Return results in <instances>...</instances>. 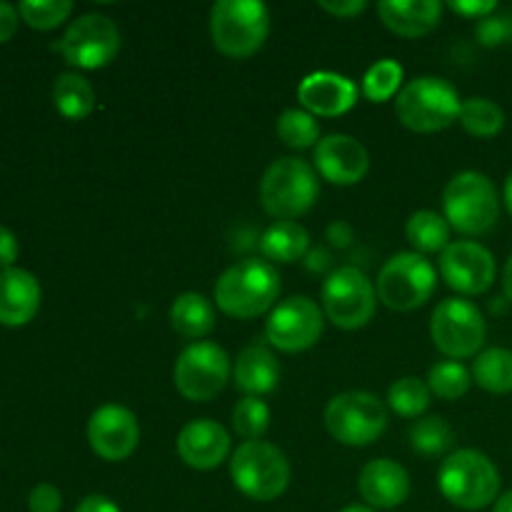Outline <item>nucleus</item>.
<instances>
[{
    "label": "nucleus",
    "mask_w": 512,
    "mask_h": 512,
    "mask_svg": "<svg viewBox=\"0 0 512 512\" xmlns=\"http://www.w3.org/2000/svg\"><path fill=\"white\" fill-rule=\"evenodd\" d=\"M213 295L215 305L230 318H258L275 308L280 295V275L268 260H240L220 275Z\"/></svg>",
    "instance_id": "1"
},
{
    "label": "nucleus",
    "mask_w": 512,
    "mask_h": 512,
    "mask_svg": "<svg viewBox=\"0 0 512 512\" xmlns=\"http://www.w3.org/2000/svg\"><path fill=\"white\" fill-rule=\"evenodd\" d=\"M440 493L460 510H483L500 498V473L493 460L473 448L450 453L438 473Z\"/></svg>",
    "instance_id": "2"
},
{
    "label": "nucleus",
    "mask_w": 512,
    "mask_h": 512,
    "mask_svg": "<svg viewBox=\"0 0 512 512\" xmlns=\"http://www.w3.org/2000/svg\"><path fill=\"white\" fill-rule=\"evenodd\" d=\"M270 35L268 5L260 0H218L210 8V38L223 55L250 58Z\"/></svg>",
    "instance_id": "3"
},
{
    "label": "nucleus",
    "mask_w": 512,
    "mask_h": 512,
    "mask_svg": "<svg viewBox=\"0 0 512 512\" xmlns=\"http://www.w3.org/2000/svg\"><path fill=\"white\" fill-rule=\"evenodd\" d=\"M458 90L438 75L410 80L395 98V115L405 128L415 133H438L460 118Z\"/></svg>",
    "instance_id": "4"
},
{
    "label": "nucleus",
    "mask_w": 512,
    "mask_h": 512,
    "mask_svg": "<svg viewBox=\"0 0 512 512\" xmlns=\"http://www.w3.org/2000/svg\"><path fill=\"white\" fill-rule=\"evenodd\" d=\"M318 195V173L300 158L275 160L260 180V203L275 220L300 218L313 208Z\"/></svg>",
    "instance_id": "5"
},
{
    "label": "nucleus",
    "mask_w": 512,
    "mask_h": 512,
    "mask_svg": "<svg viewBox=\"0 0 512 512\" xmlns=\"http://www.w3.org/2000/svg\"><path fill=\"white\" fill-rule=\"evenodd\" d=\"M443 210L450 228L463 235H483L500 218L498 190L488 175L463 170L445 185Z\"/></svg>",
    "instance_id": "6"
},
{
    "label": "nucleus",
    "mask_w": 512,
    "mask_h": 512,
    "mask_svg": "<svg viewBox=\"0 0 512 512\" xmlns=\"http://www.w3.org/2000/svg\"><path fill=\"white\" fill-rule=\"evenodd\" d=\"M230 478L245 498L270 503L288 490L290 460L273 443L250 440L240 445L230 458Z\"/></svg>",
    "instance_id": "7"
},
{
    "label": "nucleus",
    "mask_w": 512,
    "mask_h": 512,
    "mask_svg": "<svg viewBox=\"0 0 512 512\" xmlns=\"http://www.w3.org/2000/svg\"><path fill=\"white\" fill-rule=\"evenodd\" d=\"M435 285H438V273L433 263L415 250H403L385 260L375 290L385 308L410 313L423 308L433 298Z\"/></svg>",
    "instance_id": "8"
},
{
    "label": "nucleus",
    "mask_w": 512,
    "mask_h": 512,
    "mask_svg": "<svg viewBox=\"0 0 512 512\" xmlns=\"http://www.w3.org/2000/svg\"><path fill=\"white\" fill-rule=\"evenodd\" d=\"M325 430L330 438L348 448L373 445L388 428V408L383 400L365 390L335 395L325 408Z\"/></svg>",
    "instance_id": "9"
},
{
    "label": "nucleus",
    "mask_w": 512,
    "mask_h": 512,
    "mask_svg": "<svg viewBox=\"0 0 512 512\" xmlns=\"http://www.w3.org/2000/svg\"><path fill=\"white\" fill-rule=\"evenodd\" d=\"M323 315L340 330H358L373 320L378 290L363 270L345 265L333 270L320 290Z\"/></svg>",
    "instance_id": "10"
},
{
    "label": "nucleus",
    "mask_w": 512,
    "mask_h": 512,
    "mask_svg": "<svg viewBox=\"0 0 512 512\" xmlns=\"http://www.w3.org/2000/svg\"><path fill=\"white\" fill-rule=\"evenodd\" d=\"M488 335L483 313L465 298H445L430 318V338L435 348L450 360H465L480 355Z\"/></svg>",
    "instance_id": "11"
},
{
    "label": "nucleus",
    "mask_w": 512,
    "mask_h": 512,
    "mask_svg": "<svg viewBox=\"0 0 512 512\" xmlns=\"http://www.w3.org/2000/svg\"><path fill=\"white\" fill-rule=\"evenodd\" d=\"M233 375L228 353L220 345L198 340L178 355L173 368V383L190 403H208L228 385Z\"/></svg>",
    "instance_id": "12"
},
{
    "label": "nucleus",
    "mask_w": 512,
    "mask_h": 512,
    "mask_svg": "<svg viewBox=\"0 0 512 512\" xmlns=\"http://www.w3.org/2000/svg\"><path fill=\"white\" fill-rule=\"evenodd\" d=\"M58 50L65 63L73 68H105L120 50V30L108 15L85 13L68 25Z\"/></svg>",
    "instance_id": "13"
},
{
    "label": "nucleus",
    "mask_w": 512,
    "mask_h": 512,
    "mask_svg": "<svg viewBox=\"0 0 512 512\" xmlns=\"http://www.w3.org/2000/svg\"><path fill=\"white\" fill-rule=\"evenodd\" d=\"M323 328V308L305 295H295L270 310L265 320V340L280 353H303L318 343Z\"/></svg>",
    "instance_id": "14"
},
{
    "label": "nucleus",
    "mask_w": 512,
    "mask_h": 512,
    "mask_svg": "<svg viewBox=\"0 0 512 512\" xmlns=\"http://www.w3.org/2000/svg\"><path fill=\"white\" fill-rule=\"evenodd\" d=\"M440 278L460 295H480L495 283V258L475 240H455L440 253Z\"/></svg>",
    "instance_id": "15"
},
{
    "label": "nucleus",
    "mask_w": 512,
    "mask_h": 512,
    "mask_svg": "<svg viewBox=\"0 0 512 512\" xmlns=\"http://www.w3.org/2000/svg\"><path fill=\"white\" fill-rule=\"evenodd\" d=\"M88 443L105 463L128 460L140 443L138 418L125 405H100L88 420Z\"/></svg>",
    "instance_id": "16"
},
{
    "label": "nucleus",
    "mask_w": 512,
    "mask_h": 512,
    "mask_svg": "<svg viewBox=\"0 0 512 512\" xmlns=\"http://www.w3.org/2000/svg\"><path fill=\"white\" fill-rule=\"evenodd\" d=\"M315 170L323 180L333 185H358L368 175L370 155L358 138L345 133H333L320 138L315 145Z\"/></svg>",
    "instance_id": "17"
},
{
    "label": "nucleus",
    "mask_w": 512,
    "mask_h": 512,
    "mask_svg": "<svg viewBox=\"0 0 512 512\" xmlns=\"http://www.w3.org/2000/svg\"><path fill=\"white\" fill-rule=\"evenodd\" d=\"M298 100L303 110L318 118H338L358 103V88L350 78L330 70H318L300 80Z\"/></svg>",
    "instance_id": "18"
},
{
    "label": "nucleus",
    "mask_w": 512,
    "mask_h": 512,
    "mask_svg": "<svg viewBox=\"0 0 512 512\" xmlns=\"http://www.w3.org/2000/svg\"><path fill=\"white\" fill-rule=\"evenodd\" d=\"M178 455L188 468L215 470L230 455L228 430L208 418L190 420L178 435Z\"/></svg>",
    "instance_id": "19"
},
{
    "label": "nucleus",
    "mask_w": 512,
    "mask_h": 512,
    "mask_svg": "<svg viewBox=\"0 0 512 512\" xmlns=\"http://www.w3.org/2000/svg\"><path fill=\"white\" fill-rule=\"evenodd\" d=\"M360 498L373 510H393L410 495V475L390 458L370 460L358 478Z\"/></svg>",
    "instance_id": "20"
},
{
    "label": "nucleus",
    "mask_w": 512,
    "mask_h": 512,
    "mask_svg": "<svg viewBox=\"0 0 512 512\" xmlns=\"http://www.w3.org/2000/svg\"><path fill=\"white\" fill-rule=\"evenodd\" d=\"M43 290L38 278L25 268L0 270V325L20 328L28 325L40 310Z\"/></svg>",
    "instance_id": "21"
},
{
    "label": "nucleus",
    "mask_w": 512,
    "mask_h": 512,
    "mask_svg": "<svg viewBox=\"0 0 512 512\" xmlns=\"http://www.w3.org/2000/svg\"><path fill=\"white\" fill-rule=\"evenodd\" d=\"M378 15L385 28L403 38H423L433 33L443 20L440 0H383L378 3Z\"/></svg>",
    "instance_id": "22"
},
{
    "label": "nucleus",
    "mask_w": 512,
    "mask_h": 512,
    "mask_svg": "<svg viewBox=\"0 0 512 512\" xmlns=\"http://www.w3.org/2000/svg\"><path fill=\"white\" fill-rule=\"evenodd\" d=\"M280 365L273 350L263 343H253L238 355L233 368V383L245 398H260L278 388Z\"/></svg>",
    "instance_id": "23"
},
{
    "label": "nucleus",
    "mask_w": 512,
    "mask_h": 512,
    "mask_svg": "<svg viewBox=\"0 0 512 512\" xmlns=\"http://www.w3.org/2000/svg\"><path fill=\"white\" fill-rule=\"evenodd\" d=\"M310 235L295 220H275L260 238V253L268 263H298L308 255Z\"/></svg>",
    "instance_id": "24"
},
{
    "label": "nucleus",
    "mask_w": 512,
    "mask_h": 512,
    "mask_svg": "<svg viewBox=\"0 0 512 512\" xmlns=\"http://www.w3.org/2000/svg\"><path fill=\"white\" fill-rule=\"evenodd\" d=\"M170 325L178 335L188 340H203L215 328V308L205 295L183 293L170 308Z\"/></svg>",
    "instance_id": "25"
},
{
    "label": "nucleus",
    "mask_w": 512,
    "mask_h": 512,
    "mask_svg": "<svg viewBox=\"0 0 512 512\" xmlns=\"http://www.w3.org/2000/svg\"><path fill=\"white\" fill-rule=\"evenodd\" d=\"M53 103L68 120H83L95 108V90L80 73H60L53 85Z\"/></svg>",
    "instance_id": "26"
},
{
    "label": "nucleus",
    "mask_w": 512,
    "mask_h": 512,
    "mask_svg": "<svg viewBox=\"0 0 512 512\" xmlns=\"http://www.w3.org/2000/svg\"><path fill=\"white\" fill-rule=\"evenodd\" d=\"M405 235L415 253H443L450 245V223L445 220V215L435 213V210H418L408 218Z\"/></svg>",
    "instance_id": "27"
},
{
    "label": "nucleus",
    "mask_w": 512,
    "mask_h": 512,
    "mask_svg": "<svg viewBox=\"0 0 512 512\" xmlns=\"http://www.w3.org/2000/svg\"><path fill=\"white\" fill-rule=\"evenodd\" d=\"M473 383L488 390L493 395H508L512 393V350L508 348H488L480 355H475L473 368Z\"/></svg>",
    "instance_id": "28"
},
{
    "label": "nucleus",
    "mask_w": 512,
    "mask_h": 512,
    "mask_svg": "<svg viewBox=\"0 0 512 512\" xmlns=\"http://www.w3.org/2000/svg\"><path fill=\"white\" fill-rule=\"evenodd\" d=\"M458 123L473 138H495L505 128V113L495 100L468 98L460 105Z\"/></svg>",
    "instance_id": "29"
},
{
    "label": "nucleus",
    "mask_w": 512,
    "mask_h": 512,
    "mask_svg": "<svg viewBox=\"0 0 512 512\" xmlns=\"http://www.w3.org/2000/svg\"><path fill=\"white\" fill-rule=\"evenodd\" d=\"M455 443V433L443 418L438 415H428L420 418L418 423L410 428V448L425 458H438L445 455Z\"/></svg>",
    "instance_id": "30"
},
{
    "label": "nucleus",
    "mask_w": 512,
    "mask_h": 512,
    "mask_svg": "<svg viewBox=\"0 0 512 512\" xmlns=\"http://www.w3.org/2000/svg\"><path fill=\"white\" fill-rule=\"evenodd\" d=\"M428 383L420 378H400L388 390V408L398 413L400 418H420L430 408Z\"/></svg>",
    "instance_id": "31"
},
{
    "label": "nucleus",
    "mask_w": 512,
    "mask_h": 512,
    "mask_svg": "<svg viewBox=\"0 0 512 512\" xmlns=\"http://www.w3.org/2000/svg\"><path fill=\"white\" fill-rule=\"evenodd\" d=\"M275 130H278V138L283 140L288 148L305 150L320 143V125L318 120H315V115H310L308 110H300V108L285 110V113L278 118Z\"/></svg>",
    "instance_id": "32"
},
{
    "label": "nucleus",
    "mask_w": 512,
    "mask_h": 512,
    "mask_svg": "<svg viewBox=\"0 0 512 512\" xmlns=\"http://www.w3.org/2000/svg\"><path fill=\"white\" fill-rule=\"evenodd\" d=\"M403 90V65L393 58H383L370 65L363 78V95L370 103H385Z\"/></svg>",
    "instance_id": "33"
},
{
    "label": "nucleus",
    "mask_w": 512,
    "mask_h": 512,
    "mask_svg": "<svg viewBox=\"0 0 512 512\" xmlns=\"http://www.w3.org/2000/svg\"><path fill=\"white\" fill-rule=\"evenodd\" d=\"M473 385V375L458 360H443L435 363L428 373V388L430 393L438 395L440 400H458Z\"/></svg>",
    "instance_id": "34"
},
{
    "label": "nucleus",
    "mask_w": 512,
    "mask_h": 512,
    "mask_svg": "<svg viewBox=\"0 0 512 512\" xmlns=\"http://www.w3.org/2000/svg\"><path fill=\"white\" fill-rule=\"evenodd\" d=\"M20 20L35 30H53L68 20L73 13V3L70 0H23L18 5Z\"/></svg>",
    "instance_id": "35"
},
{
    "label": "nucleus",
    "mask_w": 512,
    "mask_h": 512,
    "mask_svg": "<svg viewBox=\"0 0 512 512\" xmlns=\"http://www.w3.org/2000/svg\"><path fill=\"white\" fill-rule=\"evenodd\" d=\"M233 428L245 443L263 440L270 428V408L260 398H243L233 410Z\"/></svg>",
    "instance_id": "36"
},
{
    "label": "nucleus",
    "mask_w": 512,
    "mask_h": 512,
    "mask_svg": "<svg viewBox=\"0 0 512 512\" xmlns=\"http://www.w3.org/2000/svg\"><path fill=\"white\" fill-rule=\"evenodd\" d=\"M475 38L485 48H498V45L508 43V40H512V15L493 13L488 18H483L478 23V28H475Z\"/></svg>",
    "instance_id": "37"
},
{
    "label": "nucleus",
    "mask_w": 512,
    "mask_h": 512,
    "mask_svg": "<svg viewBox=\"0 0 512 512\" xmlns=\"http://www.w3.org/2000/svg\"><path fill=\"white\" fill-rule=\"evenodd\" d=\"M63 508V495L55 485L38 483L28 495V510L30 512H60Z\"/></svg>",
    "instance_id": "38"
},
{
    "label": "nucleus",
    "mask_w": 512,
    "mask_h": 512,
    "mask_svg": "<svg viewBox=\"0 0 512 512\" xmlns=\"http://www.w3.org/2000/svg\"><path fill=\"white\" fill-rule=\"evenodd\" d=\"M450 10H455L463 18H488L498 10V3L495 0H450Z\"/></svg>",
    "instance_id": "39"
},
{
    "label": "nucleus",
    "mask_w": 512,
    "mask_h": 512,
    "mask_svg": "<svg viewBox=\"0 0 512 512\" xmlns=\"http://www.w3.org/2000/svg\"><path fill=\"white\" fill-rule=\"evenodd\" d=\"M318 5L325 13L335 15V18H355V15H360L368 8L365 0H338V3H335V0H320Z\"/></svg>",
    "instance_id": "40"
},
{
    "label": "nucleus",
    "mask_w": 512,
    "mask_h": 512,
    "mask_svg": "<svg viewBox=\"0 0 512 512\" xmlns=\"http://www.w3.org/2000/svg\"><path fill=\"white\" fill-rule=\"evenodd\" d=\"M18 238L10 228L0 225V270H8L13 268V263L18 260Z\"/></svg>",
    "instance_id": "41"
},
{
    "label": "nucleus",
    "mask_w": 512,
    "mask_h": 512,
    "mask_svg": "<svg viewBox=\"0 0 512 512\" xmlns=\"http://www.w3.org/2000/svg\"><path fill=\"white\" fill-rule=\"evenodd\" d=\"M18 23H20L18 8L5 3V0H0V43H8V40L13 38L15 30H18Z\"/></svg>",
    "instance_id": "42"
},
{
    "label": "nucleus",
    "mask_w": 512,
    "mask_h": 512,
    "mask_svg": "<svg viewBox=\"0 0 512 512\" xmlns=\"http://www.w3.org/2000/svg\"><path fill=\"white\" fill-rule=\"evenodd\" d=\"M325 238H328L330 245H335V248H348L355 240V235L350 223H345V220H333V223L328 225V230H325Z\"/></svg>",
    "instance_id": "43"
},
{
    "label": "nucleus",
    "mask_w": 512,
    "mask_h": 512,
    "mask_svg": "<svg viewBox=\"0 0 512 512\" xmlns=\"http://www.w3.org/2000/svg\"><path fill=\"white\" fill-rule=\"evenodd\" d=\"M75 512H120V508L105 495H88V498L80 500Z\"/></svg>",
    "instance_id": "44"
},
{
    "label": "nucleus",
    "mask_w": 512,
    "mask_h": 512,
    "mask_svg": "<svg viewBox=\"0 0 512 512\" xmlns=\"http://www.w3.org/2000/svg\"><path fill=\"white\" fill-rule=\"evenodd\" d=\"M503 290H505V298L512 303V255L508 258V263H505L503 268Z\"/></svg>",
    "instance_id": "45"
},
{
    "label": "nucleus",
    "mask_w": 512,
    "mask_h": 512,
    "mask_svg": "<svg viewBox=\"0 0 512 512\" xmlns=\"http://www.w3.org/2000/svg\"><path fill=\"white\" fill-rule=\"evenodd\" d=\"M493 512H512V490H508V493H503L495 500Z\"/></svg>",
    "instance_id": "46"
},
{
    "label": "nucleus",
    "mask_w": 512,
    "mask_h": 512,
    "mask_svg": "<svg viewBox=\"0 0 512 512\" xmlns=\"http://www.w3.org/2000/svg\"><path fill=\"white\" fill-rule=\"evenodd\" d=\"M308 258H310V263H308V268H310V270H315V268L323 270V268H325V263H328V255H325L323 250H313V253H310Z\"/></svg>",
    "instance_id": "47"
},
{
    "label": "nucleus",
    "mask_w": 512,
    "mask_h": 512,
    "mask_svg": "<svg viewBox=\"0 0 512 512\" xmlns=\"http://www.w3.org/2000/svg\"><path fill=\"white\" fill-rule=\"evenodd\" d=\"M503 200H505V208H508V213L512 215V173L508 175V180H505V188H503Z\"/></svg>",
    "instance_id": "48"
},
{
    "label": "nucleus",
    "mask_w": 512,
    "mask_h": 512,
    "mask_svg": "<svg viewBox=\"0 0 512 512\" xmlns=\"http://www.w3.org/2000/svg\"><path fill=\"white\" fill-rule=\"evenodd\" d=\"M340 512H378V510L368 508V505H348V508L340 510Z\"/></svg>",
    "instance_id": "49"
}]
</instances>
